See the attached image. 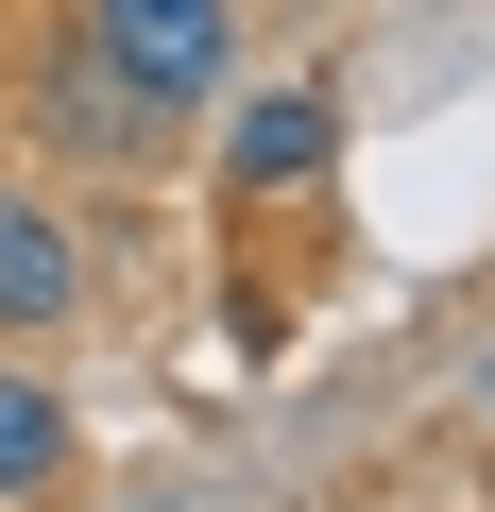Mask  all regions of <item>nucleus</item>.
<instances>
[{"label": "nucleus", "instance_id": "4", "mask_svg": "<svg viewBox=\"0 0 495 512\" xmlns=\"http://www.w3.org/2000/svg\"><path fill=\"white\" fill-rule=\"evenodd\" d=\"M35 137H52L69 171H137V154H154L171 120H154V103L120 86V52L86 35V52H52V86H35Z\"/></svg>", "mask_w": 495, "mask_h": 512}, {"label": "nucleus", "instance_id": "7", "mask_svg": "<svg viewBox=\"0 0 495 512\" xmlns=\"http://www.w3.org/2000/svg\"><path fill=\"white\" fill-rule=\"evenodd\" d=\"M239 18H308V0H239Z\"/></svg>", "mask_w": 495, "mask_h": 512}, {"label": "nucleus", "instance_id": "2", "mask_svg": "<svg viewBox=\"0 0 495 512\" xmlns=\"http://www.w3.org/2000/svg\"><path fill=\"white\" fill-rule=\"evenodd\" d=\"M325 171H342V86L325 69H274V86L222 103V205H291Z\"/></svg>", "mask_w": 495, "mask_h": 512}, {"label": "nucleus", "instance_id": "3", "mask_svg": "<svg viewBox=\"0 0 495 512\" xmlns=\"http://www.w3.org/2000/svg\"><path fill=\"white\" fill-rule=\"evenodd\" d=\"M86 325V222L52 188H0V342H69Z\"/></svg>", "mask_w": 495, "mask_h": 512}, {"label": "nucleus", "instance_id": "1", "mask_svg": "<svg viewBox=\"0 0 495 512\" xmlns=\"http://www.w3.org/2000/svg\"><path fill=\"white\" fill-rule=\"evenodd\" d=\"M86 35L120 52V86L154 120H222L239 103V0H86Z\"/></svg>", "mask_w": 495, "mask_h": 512}, {"label": "nucleus", "instance_id": "5", "mask_svg": "<svg viewBox=\"0 0 495 512\" xmlns=\"http://www.w3.org/2000/svg\"><path fill=\"white\" fill-rule=\"evenodd\" d=\"M69 478H86V410H69L35 359H0V495L35 512V495H69Z\"/></svg>", "mask_w": 495, "mask_h": 512}, {"label": "nucleus", "instance_id": "6", "mask_svg": "<svg viewBox=\"0 0 495 512\" xmlns=\"http://www.w3.org/2000/svg\"><path fill=\"white\" fill-rule=\"evenodd\" d=\"M103 512H222V495H188V478H154V495H103Z\"/></svg>", "mask_w": 495, "mask_h": 512}]
</instances>
